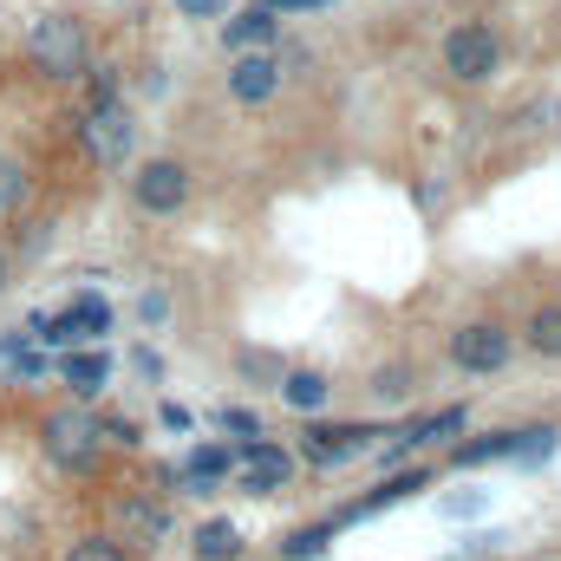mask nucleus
Wrapping results in <instances>:
<instances>
[{
	"label": "nucleus",
	"mask_w": 561,
	"mask_h": 561,
	"mask_svg": "<svg viewBox=\"0 0 561 561\" xmlns=\"http://www.w3.org/2000/svg\"><path fill=\"white\" fill-rule=\"evenodd\" d=\"M373 392H379V399H405V366H386V373H373Z\"/></svg>",
	"instance_id": "26"
},
{
	"label": "nucleus",
	"mask_w": 561,
	"mask_h": 561,
	"mask_svg": "<svg viewBox=\"0 0 561 561\" xmlns=\"http://www.w3.org/2000/svg\"><path fill=\"white\" fill-rule=\"evenodd\" d=\"M59 373H66L72 399L85 405V399H99V392L112 386V353H99V346H72V353L59 359Z\"/></svg>",
	"instance_id": "15"
},
{
	"label": "nucleus",
	"mask_w": 561,
	"mask_h": 561,
	"mask_svg": "<svg viewBox=\"0 0 561 561\" xmlns=\"http://www.w3.org/2000/svg\"><path fill=\"white\" fill-rule=\"evenodd\" d=\"M112 516H118V542H131V549H163L170 542V510L157 503V496H144V490H125L118 503H112Z\"/></svg>",
	"instance_id": "10"
},
{
	"label": "nucleus",
	"mask_w": 561,
	"mask_h": 561,
	"mask_svg": "<svg viewBox=\"0 0 561 561\" xmlns=\"http://www.w3.org/2000/svg\"><path fill=\"white\" fill-rule=\"evenodd\" d=\"M59 561H131V549H125L118 536H105V529H92V536H79V542H72V549H66Z\"/></svg>",
	"instance_id": "21"
},
{
	"label": "nucleus",
	"mask_w": 561,
	"mask_h": 561,
	"mask_svg": "<svg viewBox=\"0 0 561 561\" xmlns=\"http://www.w3.org/2000/svg\"><path fill=\"white\" fill-rule=\"evenodd\" d=\"M333 536H340V529H333V516H320V523H300V529H287V536H280V561H320Z\"/></svg>",
	"instance_id": "19"
},
{
	"label": "nucleus",
	"mask_w": 561,
	"mask_h": 561,
	"mask_svg": "<svg viewBox=\"0 0 561 561\" xmlns=\"http://www.w3.org/2000/svg\"><path fill=\"white\" fill-rule=\"evenodd\" d=\"M26 59H33L39 79H59V85L79 79L85 72V26L72 13H39L33 33H26Z\"/></svg>",
	"instance_id": "2"
},
{
	"label": "nucleus",
	"mask_w": 561,
	"mask_h": 561,
	"mask_svg": "<svg viewBox=\"0 0 561 561\" xmlns=\"http://www.w3.org/2000/svg\"><path fill=\"white\" fill-rule=\"evenodd\" d=\"M216 424H222V431H236V437H262V419H255L249 405H222Z\"/></svg>",
	"instance_id": "23"
},
{
	"label": "nucleus",
	"mask_w": 561,
	"mask_h": 561,
	"mask_svg": "<svg viewBox=\"0 0 561 561\" xmlns=\"http://www.w3.org/2000/svg\"><path fill=\"white\" fill-rule=\"evenodd\" d=\"M229 99L236 105H268L280 99V59L275 53H236V66H229Z\"/></svg>",
	"instance_id": "12"
},
{
	"label": "nucleus",
	"mask_w": 561,
	"mask_h": 561,
	"mask_svg": "<svg viewBox=\"0 0 561 561\" xmlns=\"http://www.w3.org/2000/svg\"><path fill=\"white\" fill-rule=\"evenodd\" d=\"M157 424H163V431H176V437H190V431H196V419H190L176 399H163V405H157Z\"/></svg>",
	"instance_id": "25"
},
{
	"label": "nucleus",
	"mask_w": 561,
	"mask_h": 561,
	"mask_svg": "<svg viewBox=\"0 0 561 561\" xmlns=\"http://www.w3.org/2000/svg\"><path fill=\"white\" fill-rule=\"evenodd\" d=\"M373 437H379V424H307V431H300V457L320 463V470H333V463L359 457Z\"/></svg>",
	"instance_id": "9"
},
{
	"label": "nucleus",
	"mask_w": 561,
	"mask_h": 561,
	"mask_svg": "<svg viewBox=\"0 0 561 561\" xmlns=\"http://www.w3.org/2000/svg\"><path fill=\"white\" fill-rule=\"evenodd\" d=\"M268 13H313V7H333V0H262Z\"/></svg>",
	"instance_id": "30"
},
{
	"label": "nucleus",
	"mask_w": 561,
	"mask_h": 561,
	"mask_svg": "<svg viewBox=\"0 0 561 561\" xmlns=\"http://www.w3.org/2000/svg\"><path fill=\"white\" fill-rule=\"evenodd\" d=\"M242 373H249V379H268V386H275V379H280V359H268V353H242Z\"/></svg>",
	"instance_id": "27"
},
{
	"label": "nucleus",
	"mask_w": 561,
	"mask_h": 561,
	"mask_svg": "<svg viewBox=\"0 0 561 561\" xmlns=\"http://www.w3.org/2000/svg\"><path fill=\"white\" fill-rule=\"evenodd\" d=\"M516 450H523V431H483V437L450 444V463H457V470H477V463H503V457H516Z\"/></svg>",
	"instance_id": "16"
},
{
	"label": "nucleus",
	"mask_w": 561,
	"mask_h": 561,
	"mask_svg": "<svg viewBox=\"0 0 561 561\" xmlns=\"http://www.w3.org/2000/svg\"><path fill=\"white\" fill-rule=\"evenodd\" d=\"M229 477H236V444H190L183 463L163 470V483L176 496H216V490H229Z\"/></svg>",
	"instance_id": "8"
},
{
	"label": "nucleus",
	"mask_w": 561,
	"mask_h": 561,
	"mask_svg": "<svg viewBox=\"0 0 561 561\" xmlns=\"http://www.w3.org/2000/svg\"><path fill=\"white\" fill-rule=\"evenodd\" d=\"M444 359H450L463 379H490V373H503V366L516 359V333H510L503 320H463V327H450Z\"/></svg>",
	"instance_id": "4"
},
{
	"label": "nucleus",
	"mask_w": 561,
	"mask_h": 561,
	"mask_svg": "<svg viewBox=\"0 0 561 561\" xmlns=\"http://www.w3.org/2000/svg\"><path fill=\"white\" fill-rule=\"evenodd\" d=\"M176 13H190V20H216V13H229V0H176Z\"/></svg>",
	"instance_id": "29"
},
{
	"label": "nucleus",
	"mask_w": 561,
	"mask_h": 561,
	"mask_svg": "<svg viewBox=\"0 0 561 561\" xmlns=\"http://www.w3.org/2000/svg\"><path fill=\"white\" fill-rule=\"evenodd\" d=\"M294 483V450L275 437H242L236 444V490L242 496H280Z\"/></svg>",
	"instance_id": "7"
},
{
	"label": "nucleus",
	"mask_w": 561,
	"mask_h": 561,
	"mask_svg": "<svg viewBox=\"0 0 561 561\" xmlns=\"http://www.w3.org/2000/svg\"><path fill=\"white\" fill-rule=\"evenodd\" d=\"M190 556L196 561H242V529L229 516H209L196 536H190Z\"/></svg>",
	"instance_id": "17"
},
{
	"label": "nucleus",
	"mask_w": 561,
	"mask_h": 561,
	"mask_svg": "<svg viewBox=\"0 0 561 561\" xmlns=\"http://www.w3.org/2000/svg\"><path fill=\"white\" fill-rule=\"evenodd\" d=\"M138 313H144V320H163V313H170V300H163V294H144Z\"/></svg>",
	"instance_id": "31"
},
{
	"label": "nucleus",
	"mask_w": 561,
	"mask_h": 561,
	"mask_svg": "<svg viewBox=\"0 0 561 561\" xmlns=\"http://www.w3.org/2000/svg\"><path fill=\"white\" fill-rule=\"evenodd\" d=\"M190 190H196V176L176 157H144L138 170H131V203H138L144 216H176L190 203Z\"/></svg>",
	"instance_id": "6"
},
{
	"label": "nucleus",
	"mask_w": 561,
	"mask_h": 561,
	"mask_svg": "<svg viewBox=\"0 0 561 561\" xmlns=\"http://www.w3.org/2000/svg\"><path fill=\"white\" fill-rule=\"evenodd\" d=\"M39 450H46L53 470L85 477V470H99V457H105V424H99V412H85V405L72 399V405H59V412L39 419Z\"/></svg>",
	"instance_id": "1"
},
{
	"label": "nucleus",
	"mask_w": 561,
	"mask_h": 561,
	"mask_svg": "<svg viewBox=\"0 0 561 561\" xmlns=\"http://www.w3.org/2000/svg\"><path fill=\"white\" fill-rule=\"evenodd\" d=\"M72 138H79V150H85L92 163L118 170V163L131 157V144H138V125H131L125 99H105V105H85V112L72 118Z\"/></svg>",
	"instance_id": "5"
},
{
	"label": "nucleus",
	"mask_w": 561,
	"mask_h": 561,
	"mask_svg": "<svg viewBox=\"0 0 561 561\" xmlns=\"http://www.w3.org/2000/svg\"><path fill=\"white\" fill-rule=\"evenodd\" d=\"M99 424H105V444H112V450H138L144 444V431L131 419H99Z\"/></svg>",
	"instance_id": "24"
},
{
	"label": "nucleus",
	"mask_w": 561,
	"mask_h": 561,
	"mask_svg": "<svg viewBox=\"0 0 561 561\" xmlns=\"http://www.w3.org/2000/svg\"><path fill=\"white\" fill-rule=\"evenodd\" d=\"M275 392H280V405H287V412H307V419L333 405V379H327V373H313V366H280Z\"/></svg>",
	"instance_id": "14"
},
{
	"label": "nucleus",
	"mask_w": 561,
	"mask_h": 561,
	"mask_svg": "<svg viewBox=\"0 0 561 561\" xmlns=\"http://www.w3.org/2000/svg\"><path fill=\"white\" fill-rule=\"evenodd\" d=\"M437 59H444V72H450L457 85H490L496 66H503V39H496L490 20H457V26L437 39Z\"/></svg>",
	"instance_id": "3"
},
{
	"label": "nucleus",
	"mask_w": 561,
	"mask_h": 561,
	"mask_svg": "<svg viewBox=\"0 0 561 561\" xmlns=\"http://www.w3.org/2000/svg\"><path fill=\"white\" fill-rule=\"evenodd\" d=\"M26 190H33V176H26V163H20V157H0V216H20V203H26Z\"/></svg>",
	"instance_id": "22"
},
{
	"label": "nucleus",
	"mask_w": 561,
	"mask_h": 561,
	"mask_svg": "<svg viewBox=\"0 0 561 561\" xmlns=\"http://www.w3.org/2000/svg\"><path fill=\"white\" fill-rule=\"evenodd\" d=\"M275 39H280V13H268V7H242V13L222 20L229 53H275Z\"/></svg>",
	"instance_id": "13"
},
{
	"label": "nucleus",
	"mask_w": 561,
	"mask_h": 561,
	"mask_svg": "<svg viewBox=\"0 0 561 561\" xmlns=\"http://www.w3.org/2000/svg\"><path fill=\"white\" fill-rule=\"evenodd\" d=\"M457 561H496V556H457Z\"/></svg>",
	"instance_id": "33"
},
{
	"label": "nucleus",
	"mask_w": 561,
	"mask_h": 561,
	"mask_svg": "<svg viewBox=\"0 0 561 561\" xmlns=\"http://www.w3.org/2000/svg\"><path fill=\"white\" fill-rule=\"evenodd\" d=\"M536 359H561V300L556 307H536L529 320H523V333H516Z\"/></svg>",
	"instance_id": "18"
},
{
	"label": "nucleus",
	"mask_w": 561,
	"mask_h": 561,
	"mask_svg": "<svg viewBox=\"0 0 561 561\" xmlns=\"http://www.w3.org/2000/svg\"><path fill=\"white\" fill-rule=\"evenodd\" d=\"M39 373H46V353L20 346V353H13V379H39Z\"/></svg>",
	"instance_id": "28"
},
{
	"label": "nucleus",
	"mask_w": 561,
	"mask_h": 561,
	"mask_svg": "<svg viewBox=\"0 0 561 561\" xmlns=\"http://www.w3.org/2000/svg\"><path fill=\"white\" fill-rule=\"evenodd\" d=\"M66 313H72V320H79V333H85V346H99V340H105V333H112V307H105V300H99V294H79V300H72V307H66Z\"/></svg>",
	"instance_id": "20"
},
{
	"label": "nucleus",
	"mask_w": 561,
	"mask_h": 561,
	"mask_svg": "<svg viewBox=\"0 0 561 561\" xmlns=\"http://www.w3.org/2000/svg\"><path fill=\"white\" fill-rule=\"evenodd\" d=\"M424 483H431V470H424V463H405V470H386L373 496H359V503H346V510L333 516V529H346V523H366V516H379V510H399V503H412V496H419Z\"/></svg>",
	"instance_id": "11"
},
{
	"label": "nucleus",
	"mask_w": 561,
	"mask_h": 561,
	"mask_svg": "<svg viewBox=\"0 0 561 561\" xmlns=\"http://www.w3.org/2000/svg\"><path fill=\"white\" fill-rule=\"evenodd\" d=\"M7 280H13V255L0 249V294H7Z\"/></svg>",
	"instance_id": "32"
}]
</instances>
